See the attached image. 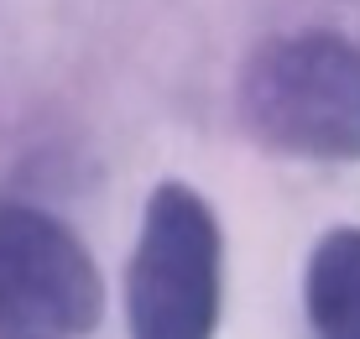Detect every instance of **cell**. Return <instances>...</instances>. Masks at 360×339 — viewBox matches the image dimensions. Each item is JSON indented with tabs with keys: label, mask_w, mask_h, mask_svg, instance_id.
<instances>
[{
	"label": "cell",
	"mask_w": 360,
	"mask_h": 339,
	"mask_svg": "<svg viewBox=\"0 0 360 339\" xmlns=\"http://www.w3.org/2000/svg\"><path fill=\"white\" fill-rule=\"evenodd\" d=\"M240 115L271 152L360 162V47L340 32H288L251 53Z\"/></svg>",
	"instance_id": "6da1fadb"
},
{
	"label": "cell",
	"mask_w": 360,
	"mask_h": 339,
	"mask_svg": "<svg viewBox=\"0 0 360 339\" xmlns=\"http://www.w3.org/2000/svg\"><path fill=\"white\" fill-rule=\"evenodd\" d=\"M225 308V235L204 193L157 183L126 267L131 339H214Z\"/></svg>",
	"instance_id": "7a4b0ae2"
},
{
	"label": "cell",
	"mask_w": 360,
	"mask_h": 339,
	"mask_svg": "<svg viewBox=\"0 0 360 339\" xmlns=\"http://www.w3.org/2000/svg\"><path fill=\"white\" fill-rule=\"evenodd\" d=\"M105 277L58 215L0 198V339H89Z\"/></svg>",
	"instance_id": "3957f363"
},
{
	"label": "cell",
	"mask_w": 360,
	"mask_h": 339,
	"mask_svg": "<svg viewBox=\"0 0 360 339\" xmlns=\"http://www.w3.org/2000/svg\"><path fill=\"white\" fill-rule=\"evenodd\" d=\"M303 308L319 339H360V224H340L314 241Z\"/></svg>",
	"instance_id": "277c9868"
}]
</instances>
